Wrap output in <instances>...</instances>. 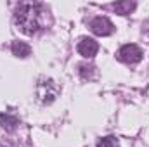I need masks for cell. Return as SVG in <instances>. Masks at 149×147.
Instances as JSON below:
<instances>
[{"instance_id":"1","label":"cell","mask_w":149,"mask_h":147,"mask_svg":"<svg viewBox=\"0 0 149 147\" xmlns=\"http://www.w3.org/2000/svg\"><path fill=\"white\" fill-rule=\"evenodd\" d=\"M43 14L47 12L42 3H21L14 14V21L24 35H35L43 26Z\"/></svg>"},{"instance_id":"2","label":"cell","mask_w":149,"mask_h":147,"mask_svg":"<svg viewBox=\"0 0 149 147\" xmlns=\"http://www.w3.org/2000/svg\"><path fill=\"white\" fill-rule=\"evenodd\" d=\"M142 49L135 43H128V45H123L118 52H116V59L125 62V64H137L142 61Z\"/></svg>"},{"instance_id":"3","label":"cell","mask_w":149,"mask_h":147,"mask_svg":"<svg viewBox=\"0 0 149 147\" xmlns=\"http://www.w3.org/2000/svg\"><path fill=\"white\" fill-rule=\"evenodd\" d=\"M90 30H92V33H95L99 37H108L114 31V26L108 17H95L90 23Z\"/></svg>"},{"instance_id":"4","label":"cell","mask_w":149,"mask_h":147,"mask_svg":"<svg viewBox=\"0 0 149 147\" xmlns=\"http://www.w3.org/2000/svg\"><path fill=\"white\" fill-rule=\"evenodd\" d=\"M97 50H99V43L95 40H92V38H81L78 42V54L87 57V59L94 57L97 54Z\"/></svg>"},{"instance_id":"5","label":"cell","mask_w":149,"mask_h":147,"mask_svg":"<svg viewBox=\"0 0 149 147\" xmlns=\"http://www.w3.org/2000/svg\"><path fill=\"white\" fill-rule=\"evenodd\" d=\"M0 125H2V128H5L7 132H12V130H16V126L19 125V118H17L12 111H5V112L0 114Z\"/></svg>"},{"instance_id":"6","label":"cell","mask_w":149,"mask_h":147,"mask_svg":"<svg viewBox=\"0 0 149 147\" xmlns=\"http://www.w3.org/2000/svg\"><path fill=\"white\" fill-rule=\"evenodd\" d=\"M10 50H12V54L16 57H21V59H24V57H28L31 54V47L28 43H24V42H19V40L10 43Z\"/></svg>"},{"instance_id":"7","label":"cell","mask_w":149,"mask_h":147,"mask_svg":"<svg viewBox=\"0 0 149 147\" xmlns=\"http://www.w3.org/2000/svg\"><path fill=\"white\" fill-rule=\"evenodd\" d=\"M137 7V3L135 2H116L114 5H113V9L118 12V14H121V16H127V14H130L134 9Z\"/></svg>"},{"instance_id":"8","label":"cell","mask_w":149,"mask_h":147,"mask_svg":"<svg viewBox=\"0 0 149 147\" xmlns=\"http://www.w3.org/2000/svg\"><path fill=\"white\" fill-rule=\"evenodd\" d=\"M97 147H120V144H118V140L114 137H106L97 144Z\"/></svg>"},{"instance_id":"9","label":"cell","mask_w":149,"mask_h":147,"mask_svg":"<svg viewBox=\"0 0 149 147\" xmlns=\"http://www.w3.org/2000/svg\"><path fill=\"white\" fill-rule=\"evenodd\" d=\"M142 35H146L149 38V21H146L144 24H142Z\"/></svg>"}]
</instances>
